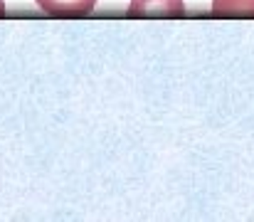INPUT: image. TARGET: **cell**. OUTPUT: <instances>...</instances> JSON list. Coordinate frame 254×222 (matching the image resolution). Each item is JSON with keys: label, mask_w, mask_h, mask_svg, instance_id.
<instances>
[{"label": "cell", "mask_w": 254, "mask_h": 222, "mask_svg": "<svg viewBox=\"0 0 254 222\" xmlns=\"http://www.w3.org/2000/svg\"><path fill=\"white\" fill-rule=\"evenodd\" d=\"M215 17H254V0H212Z\"/></svg>", "instance_id": "3957f363"}, {"label": "cell", "mask_w": 254, "mask_h": 222, "mask_svg": "<svg viewBox=\"0 0 254 222\" xmlns=\"http://www.w3.org/2000/svg\"><path fill=\"white\" fill-rule=\"evenodd\" d=\"M0 17H5V2L0 0Z\"/></svg>", "instance_id": "277c9868"}, {"label": "cell", "mask_w": 254, "mask_h": 222, "mask_svg": "<svg viewBox=\"0 0 254 222\" xmlns=\"http://www.w3.org/2000/svg\"><path fill=\"white\" fill-rule=\"evenodd\" d=\"M37 5L57 17H84L94 10L96 0H37Z\"/></svg>", "instance_id": "7a4b0ae2"}, {"label": "cell", "mask_w": 254, "mask_h": 222, "mask_svg": "<svg viewBox=\"0 0 254 222\" xmlns=\"http://www.w3.org/2000/svg\"><path fill=\"white\" fill-rule=\"evenodd\" d=\"M128 17H183L185 2L183 0H131Z\"/></svg>", "instance_id": "6da1fadb"}]
</instances>
